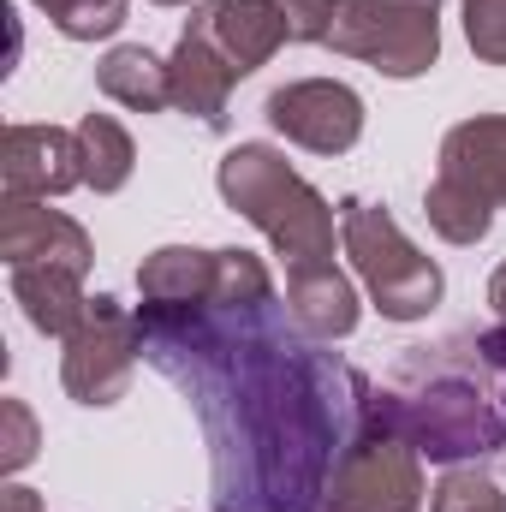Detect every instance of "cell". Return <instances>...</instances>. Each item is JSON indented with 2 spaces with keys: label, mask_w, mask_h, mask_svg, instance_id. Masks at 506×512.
Listing matches in <instances>:
<instances>
[{
  "label": "cell",
  "mask_w": 506,
  "mask_h": 512,
  "mask_svg": "<svg viewBox=\"0 0 506 512\" xmlns=\"http://www.w3.org/2000/svg\"><path fill=\"white\" fill-rule=\"evenodd\" d=\"M137 340L203 423L215 512H322L352 447L381 429L370 376L304 334L239 245L209 298L137 304Z\"/></svg>",
  "instance_id": "obj_1"
},
{
  "label": "cell",
  "mask_w": 506,
  "mask_h": 512,
  "mask_svg": "<svg viewBox=\"0 0 506 512\" xmlns=\"http://www.w3.org/2000/svg\"><path fill=\"white\" fill-rule=\"evenodd\" d=\"M376 417L429 465L506 471V322L411 346L376 387Z\"/></svg>",
  "instance_id": "obj_2"
},
{
  "label": "cell",
  "mask_w": 506,
  "mask_h": 512,
  "mask_svg": "<svg viewBox=\"0 0 506 512\" xmlns=\"http://www.w3.org/2000/svg\"><path fill=\"white\" fill-rule=\"evenodd\" d=\"M215 185H221L227 209H239L286 268L334 262V209L304 173H292V161L280 149H268V143L227 149Z\"/></svg>",
  "instance_id": "obj_3"
},
{
  "label": "cell",
  "mask_w": 506,
  "mask_h": 512,
  "mask_svg": "<svg viewBox=\"0 0 506 512\" xmlns=\"http://www.w3.org/2000/svg\"><path fill=\"white\" fill-rule=\"evenodd\" d=\"M340 245L387 322H423L441 304V268L399 233V221L381 203H364V197L340 203Z\"/></svg>",
  "instance_id": "obj_4"
},
{
  "label": "cell",
  "mask_w": 506,
  "mask_h": 512,
  "mask_svg": "<svg viewBox=\"0 0 506 512\" xmlns=\"http://www.w3.org/2000/svg\"><path fill=\"white\" fill-rule=\"evenodd\" d=\"M328 48L381 78H423L441 60V0H340Z\"/></svg>",
  "instance_id": "obj_5"
},
{
  "label": "cell",
  "mask_w": 506,
  "mask_h": 512,
  "mask_svg": "<svg viewBox=\"0 0 506 512\" xmlns=\"http://www.w3.org/2000/svg\"><path fill=\"white\" fill-rule=\"evenodd\" d=\"M137 358H143L137 310H126L120 298H90V316L66 334L60 382H66V393L78 405H120Z\"/></svg>",
  "instance_id": "obj_6"
},
{
  "label": "cell",
  "mask_w": 506,
  "mask_h": 512,
  "mask_svg": "<svg viewBox=\"0 0 506 512\" xmlns=\"http://www.w3.org/2000/svg\"><path fill=\"white\" fill-rule=\"evenodd\" d=\"M423 501H429V489H423L417 447L387 429H370L352 447V459L340 465L322 512H417Z\"/></svg>",
  "instance_id": "obj_7"
},
{
  "label": "cell",
  "mask_w": 506,
  "mask_h": 512,
  "mask_svg": "<svg viewBox=\"0 0 506 512\" xmlns=\"http://www.w3.org/2000/svg\"><path fill=\"white\" fill-rule=\"evenodd\" d=\"M268 126L310 155H346L364 137V96L334 78H298L268 96Z\"/></svg>",
  "instance_id": "obj_8"
},
{
  "label": "cell",
  "mask_w": 506,
  "mask_h": 512,
  "mask_svg": "<svg viewBox=\"0 0 506 512\" xmlns=\"http://www.w3.org/2000/svg\"><path fill=\"white\" fill-rule=\"evenodd\" d=\"M0 185L6 197H66L84 185V149L78 131L60 126H6L0 137Z\"/></svg>",
  "instance_id": "obj_9"
},
{
  "label": "cell",
  "mask_w": 506,
  "mask_h": 512,
  "mask_svg": "<svg viewBox=\"0 0 506 512\" xmlns=\"http://www.w3.org/2000/svg\"><path fill=\"white\" fill-rule=\"evenodd\" d=\"M0 256H6V268L60 262V268H78V274H90V262H96L90 233L72 215L48 209L42 197H6V209H0Z\"/></svg>",
  "instance_id": "obj_10"
},
{
  "label": "cell",
  "mask_w": 506,
  "mask_h": 512,
  "mask_svg": "<svg viewBox=\"0 0 506 512\" xmlns=\"http://www.w3.org/2000/svg\"><path fill=\"white\" fill-rule=\"evenodd\" d=\"M185 30H197L239 78H251L256 66H268L280 42H292V24H286L280 0H215V6L191 12Z\"/></svg>",
  "instance_id": "obj_11"
},
{
  "label": "cell",
  "mask_w": 506,
  "mask_h": 512,
  "mask_svg": "<svg viewBox=\"0 0 506 512\" xmlns=\"http://www.w3.org/2000/svg\"><path fill=\"white\" fill-rule=\"evenodd\" d=\"M435 173L465 185L489 209H501L506 203V114H483V120L453 126L441 137V167Z\"/></svg>",
  "instance_id": "obj_12"
},
{
  "label": "cell",
  "mask_w": 506,
  "mask_h": 512,
  "mask_svg": "<svg viewBox=\"0 0 506 512\" xmlns=\"http://www.w3.org/2000/svg\"><path fill=\"white\" fill-rule=\"evenodd\" d=\"M167 72H173V108H179V114L203 120L209 131H227V96H233L239 72H233V66H227V60H221L197 30H185V36H179V48H173Z\"/></svg>",
  "instance_id": "obj_13"
},
{
  "label": "cell",
  "mask_w": 506,
  "mask_h": 512,
  "mask_svg": "<svg viewBox=\"0 0 506 512\" xmlns=\"http://www.w3.org/2000/svg\"><path fill=\"white\" fill-rule=\"evenodd\" d=\"M286 310L316 340H346L358 328V286L340 274V262L286 268Z\"/></svg>",
  "instance_id": "obj_14"
},
{
  "label": "cell",
  "mask_w": 506,
  "mask_h": 512,
  "mask_svg": "<svg viewBox=\"0 0 506 512\" xmlns=\"http://www.w3.org/2000/svg\"><path fill=\"white\" fill-rule=\"evenodd\" d=\"M12 298L24 304V322L48 340H66L84 316H90V298H84V274L78 268H60V262H36V268H12Z\"/></svg>",
  "instance_id": "obj_15"
},
{
  "label": "cell",
  "mask_w": 506,
  "mask_h": 512,
  "mask_svg": "<svg viewBox=\"0 0 506 512\" xmlns=\"http://www.w3.org/2000/svg\"><path fill=\"white\" fill-rule=\"evenodd\" d=\"M96 84H102L108 102H120L131 114H161V108H173V72H167V60H155L143 42L108 48V60L96 66Z\"/></svg>",
  "instance_id": "obj_16"
},
{
  "label": "cell",
  "mask_w": 506,
  "mask_h": 512,
  "mask_svg": "<svg viewBox=\"0 0 506 512\" xmlns=\"http://www.w3.org/2000/svg\"><path fill=\"white\" fill-rule=\"evenodd\" d=\"M221 274V251H197V245H161L155 256H143L137 268V292L143 304H191L209 298Z\"/></svg>",
  "instance_id": "obj_17"
},
{
  "label": "cell",
  "mask_w": 506,
  "mask_h": 512,
  "mask_svg": "<svg viewBox=\"0 0 506 512\" xmlns=\"http://www.w3.org/2000/svg\"><path fill=\"white\" fill-rule=\"evenodd\" d=\"M78 149H84V185H90V191L114 197L131 179L137 149H131V131L120 126L114 114H84V120H78Z\"/></svg>",
  "instance_id": "obj_18"
},
{
  "label": "cell",
  "mask_w": 506,
  "mask_h": 512,
  "mask_svg": "<svg viewBox=\"0 0 506 512\" xmlns=\"http://www.w3.org/2000/svg\"><path fill=\"white\" fill-rule=\"evenodd\" d=\"M423 215H429V227H435L447 245H477V239L495 227V209H489L483 197H471L465 185L441 179V173H435V185L423 191Z\"/></svg>",
  "instance_id": "obj_19"
},
{
  "label": "cell",
  "mask_w": 506,
  "mask_h": 512,
  "mask_svg": "<svg viewBox=\"0 0 506 512\" xmlns=\"http://www.w3.org/2000/svg\"><path fill=\"white\" fill-rule=\"evenodd\" d=\"M429 512H506V495L483 465H447V477L429 489Z\"/></svg>",
  "instance_id": "obj_20"
},
{
  "label": "cell",
  "mask_w": 506,
  "mask_h": 512,
  "mask_svg": "<svg viewBox=\"0 0 506 512\" xmlns=\"http://www.w3.org/2000/svg\"><path fill=\"white\" fill-rule=\"evenodd\" d=\"M36 6L72 42H96V36H114L126 24V0H36Z\"/></svg>",
  "instance_id": "obj_21"
},
{
  "label": "cell",
  "mask_w": 506,
  "mask_h": 512,
  "mask_svg": "<svg viewBox=\"0 0 506 512\" xmlns=\"http://www.w3.org/2000/svg\"><path fill=\"white\" fill-rule=\"evenodd\" d=\"M0 471L6 477H18L30 459H36V417H30V405L24 399H0Z\"/></svg>",
  "instance_id": "obj_22"
},
{
  "label": "cell",
  "mask_w": 506,
  "mask_h": 512,
  "mask_svg": "<svg viewBox=\"0 0 506 512\" xmlns=\"http://www.w3.org/2000/svg\"><path fill=\"white\" fill-rule=\"evenodd\" d=\"M465 36L477 60L506 66V0H465Z\"/></svg>",
  "instance_id": "obj_23"
},
{
  "label": "cell",
  "mask_w": 506,
  "mask_h": 512,
  "mask_svg": "<svg viewBox=\"0 0 506 512\" xmlns=\"http://www.w3.org/2000/svg\"><path fill=\"white\" fill-rule=\"evenodd\" d=\"M334 6H340V0H280V12H286V24H292V42H328Z\"/></svg>",
  "instance_id": "obj_24"
},
{
  "label": "cell",
  "mask_w": 506,
  "mask_h": 512,
  "mask_svg": "<svg viewBox=\"0 0 506 512\" xmlns=\"http://www.w3.org/2000/svg\"><path fill=\"white\" fill-rule=\"evenodd\" d=\"M0 512H42V507H36V495H30V489H18V483H12V489H0Z\"/></svg>",
  "instance_id": "obj_25"
},
{
  "label": "cell",
  "mask_w": 506,
  "mask_h": 512,
  "mask_svg": "<svg viewBox=\"0 0 506 512\" xmlns=\"http://www.w3.org/2000/svg\"><path fill=\"white\" fill-rule=\"evenodd\" d=\"M489 304H495V316L506 322V262L495 268V280H489Z\"/></svg>",
  "instance_id": "obj_26"
},
{
  "label": "cell",
  "mask_w": 506,
  "mask_h": 512,
  "mask_svg": "<svg viewBox=\"0 0 506 512\" xmlns=\"http://www.w3.org/2000/svg\"><path fill=\"white\" fill-rule=\"evenodd\" d=\"M155 6H191V0H155Z\"/></svg>",
  "instance_id": "obj_27"
}]
</instances>
